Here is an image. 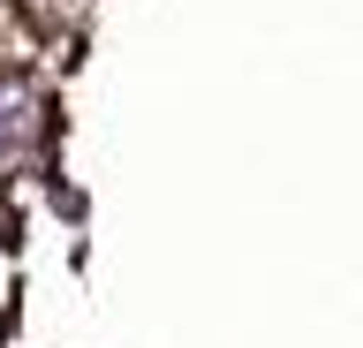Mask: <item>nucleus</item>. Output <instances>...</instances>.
I'll list each match as a JSON object with an SVG mask.
<instances>
[{
  "label": "nucleus",
  "mask_w": 363,
  "mask_h": 348,
  "mask_svg": "<svg viewBox=\"0 0 363 348\" xmlns=\"http://www.w3.org/2000/svg\"><path fill=\"white\" fill-rule=\"evenodd\" d=\"M38 137V114H30V99L23 91H0V167H16Z\"/></svg>",
  "instance_id": "1"
}]
</instances>
